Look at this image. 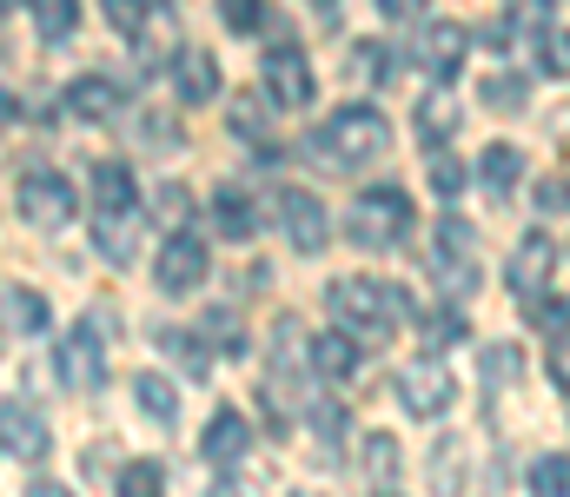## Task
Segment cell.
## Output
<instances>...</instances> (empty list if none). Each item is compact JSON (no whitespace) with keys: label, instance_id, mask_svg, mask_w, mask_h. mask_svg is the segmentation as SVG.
Wrapping results in <instances>:
<instances>
[{"label":"cell","instance_id":"cell-16","mask_svg":"<svg viewBox=\"0 0 570 497\" xmlns=\"http://www.w3.org/2000/svg\"><path fill=\"white\" fill-rule=\"evenodd\" d=\"M279 232L298 252H325V206H318V192L285 186L279 192Z\"/></svg>","mask_w":570,"mask_h":497},{"label":"cell","instance_id":"cell-53","mask_svg":"<svg viewBox=\"0 0 570 497\" xmlns=\"http://www.w3.org/2000/svg\"><path fill=\"white\" fill-rule=\"evenodd\" d=\"M538 7H558V0H538Z\"/></svg>","mask_w":570,"mask_h":497},{"label":"cell","instance_id":"cell-36","mask_svg":"<svg viewBox=\"0 0 570 497\" xmlns=\"http://www.w3.org/2000/svg\"><path fill=\"white\" fill-rule=\"evenodd\" d=\"M464 312H458V306H444V312H431L425 319V351H444V345H458V338H464Z\"/></svg>","mask_w":570,"mask_h":497},{"label":"cell","instance_id":"cell-34","mask_svg":"<svg viewBox=\"0 0 570 497\" xmlns=\"http://www.w3.org/2000/svg\"><path fill=\"white\" fill-rule=\"evenodd\" d=\"M166 351L179 358V371H193V378H206L213 371V358H206V338L199 331H166Z\"/></svg>","mask_w":570,"mask_h":497},{"label":"cell","instance_id":"cell-21","mask_svg":"<svg viewBox=\"0 0 570 497\" xmlns=\"http://www.w3.org/2000/svg\"><path fill=\"white\" fill-rule=\"evenodd\" d=\"M0 326L13 331V338L47 331V299H40V292H27V286H7V292H0Z\"/></svg>","mask_w":570,"mask_h":497},{"label":"cell","instance_id":"cell-43","mask_svg":"<svg viewBox=\"0 0 570 497\" xmlns=\"http://www.w3.org/2000/svg\"><path fill=\"white\" fill-rule=\"evenodd\" d=\"M206 331H213V338H219V345H226L233 358H246V338H239V326H233V312H226V306H219V312L206 319Z\"/></svg>","mask_w":570,"mask_h":497},{"label":"cell","instance_id":"cell-5","mask_svg":"<svg viewBox=\"0 0 570 497\" xmlns=\"http://www.w3.org/2000/svg\"><path fill=\"white\" fill-rule=\"evenodd\" d=\"M153 279H159V292H173V299L199 292V286L213 279V246H206L193 226H173L166 246H159V259H153Z\"/></svg>","mask_w":570,"mask_h":497},{"label":"cell","instance_id":"cell-41","mask_svg":"<svg viewBox=\"0 0 570 497\" xmlns=\"http://www.w3.org/2000/svg\"><path fill=\"white\" fill-rule=\"evenodd\" d=\"M153 212H159V219H173V226H186V212H193V192H186V186H159Z\"/></svg>","mask_w":570,"mask_h":497},{"label":"cell","instance_id":"cell-37","mask_svg":"<svg viewBox=\"0 0 570 497\" xmlns=\"http://www.w3.org/2000/svg\"><path fill=\"white\" fill-rule=\"evenodd\" d=\"M219 13H226V27H233L239 40H246V33H259V27L273 20V13H266V0H219Z\"/></svg>","mask_w":570,"mask_h":497},{"label":"cell","instance_id":"cell-42","mask_svg":"<svg viewBox=\"0 0 570 497\" xmlns=\"http://www.w3.org/2000/svg\"><path fill=\"white\" fill-rule=\"evenodd\" d=\"M538 212H544V219H558V212H570V179H564V172L538 186Z\"/></svg>","mask_w":570,"mask_h":497},{"label":"cell","instance_id":"cell-3","mask_svg":"<svg viewBox=\"0 0 570 497\" xmlns=\"http://www.w3.org/2000/svg\"><path fill=\"white\" fill-rule=\"evenodd\" d=\"M412 226H419V206H412L405 186H372V192H358L352 212H345V232H352V246H365V252L405 246Z\"/></svg>","mask_w":570,"mask_h":497},{"label":"cell","instance_id":"cell-22","mask_svg":"<svg viewBox=\"0 0 570 497\" xmlns=\"http://www.w3.org/2000/svg\"><path fill=\"white\" fill-rule=\"evenodd\" d=\"M478 179H484V192H491V199H511V192H518V179H524V153H518V147H504V140H498V147H484Z\"/></svg>","mask_w":570,"mask_h":497},{"label":"cell","instance_id":"cell-48","mask_svg":"<svg viewBox=\"0 0 570 497\" xmlns=\"http://www.w3.org/2000/svg\"><path fill=\"white\" fill-rule=\"evenodd\" d=\"M478 40H484V47H498V53H504V47H511V13H504V20H491V27H484V33H478Z\"/></svg>","mask_w":570,"mask_h":497},{"label":"cell","instance_id":"cell-18","mask_svg":"<svg viewBox=\"0 0 570 497\" xmlns=\"http://www.w3.org/2000/svg\"><path fill=\"white\" fill-rule=\"evenodd\" d=\"M213 219H219V232H226L233 246H246V239L259 232V206H253L246 186H219V192H213Z\"/></svg>","mask_w":570,"mask_h":497},{"label":"cell","instance_id":"cell-13","mask_svg":"<svg viewBox=\"0 0 570 497\" xmlns=\"http://www.w3.org/2000/svg\"><path fill=\"white\" fill-rule=\"evenodd\" d=\"M140 232H146L140 206L94 212V246H100V259H107V266H134V259H140Z\"/></svg>","mask_w":570,"mask_h":497},{"label":"cell","instance_id":"cell-10","mask_svg":"<svg viewBox=\"0 0 570 497\" xmlns=\"http://www.w3.org/2000/svg\"><path fill=\"white\" fill-rule=\"evenodd\" d=\"M259 87H266V107H285V113L312 107V93H318V87H312V67H305L298 47H273V53H266Z\"/></svg>","mask_w":570,"mask_h":497},{"label":"cell","instance_id":"cell-25","mask_svg":"<svg viewBox=\"0 0 570 497\" xmlns=\"http://www.w3.org/2000/svg\"><path fill=\"white\" fill-rule=\"evenodd\" d=\"M464 478H471L464 445H458V438H438V445H431V491H438V497H458V491H464Z\"/></svg>","mask_w":570,"mask_h":497},{"label":"cell","instance_id":"cell-46","mask_svg":"<svg viewBox=\"0 0 570 497\" xmlns=\"http://www.w3.org/2000/svg\"><path fill=\"white\" fill-rule=\"evenodd\" d=\"M551 385L570 391V338H558V351H551Z\"/></svg>","mask_w":570,"mask_h":497},{"label":"cell","instance_id":"cell-45","mask_svg":"<svg viewBox=\"0 0 570 497\" xmlns=\"http://www.w3.org/2000/svg\"><path fill=\"white\" fill-rule=\"evenodd\" d=\"M379 13L392 20V27H412V20H425L431 0H379Z\"/></svg>","mask_w":570,"mask_h":497},{"label":"cell","instance_id":"cell-1","mask_svg":"<svg viewBox=\"0 0 570 497\" xmlns=\"http://www.w3.org/2000/svg\"><path fill=\"white\" fill-rule=\"evenodd\" d=\"M385 147H392V120L379 107H338L325 127L305 133V160L325 166V172H358V166L379 160Z\"/></svg>","mask_w":570,"mask_h":497},{"label":"cell","instance_id":"cell-26","mask_svg":"<svg viewBox=\"0 0 570 497\" xmlns=\"http://www.w3.org/2000/svg\"><path fill=\"white\" fill-rule=\"evenodd\" d=\"M358 465H365V478H372V485L385 491V485H392V478L405 471V451H399V438H392V431H372V438H365V458H358Z\"/></svg>","mask_w":570,"mask_h":497},{"label":"cell","instance_id":"cell-47","mask_svg":"<svg viewBox=\"0 0 570 497\" xmlns=\"http://www.w3.org/2000/svg\"><path fill=\"white\" fill-rule=\"evenodd\" d=\"M206 497H266V491H259L253 478H219V485H213Z\"/></svg>","mask_w":570,"mask_h":497},{"label":"cell","instance_id":"cell-7","mask_svg":"<svg viewBox=\"0 0 570 497\" xmlns=\"http://www.w3.org/2000/svg\"><path fill=\"white\" fill-rule=\"evenodd\" d=\"M53 371H60V385H67V391H100V385H107V338H100L94 319H80V326L60 338Z\"/></svg>","mask_w":570,"mask_h":497},{"label":"cell","instance_id":"cell-2","mask_svg":"<svg viewBox=\"0 0 570 497\" xmlns=\"http://www.w3.org/2000/svg\"><path fill=\"white\" fill-rule=\"evenodd\" d=\"M325 306H332V319L352 345H385L399 331V319L412 312L405 286H385V279H332Z\"/></svg>","mask_w":570,"mask_h":497},{"label":"cell","instance_id":"cell-35","mask_svg":"<svg viewBox=\"0 0 570 497\" xmlns=\"http://www.w3.org/2000/svg\"><path fill=\"white\" fill-rule=\"evenodd\" d=\"M166 491V471L153 465V458H134L127 471H120V497H159Z\"/></svg>","mask_w":570,"mask_h":497},{"label":"cell","instance_id":"cell-31","mask_svg":"<svg viewBox=\"0 0 570 497\" xmlns=\"http://www.w3.org/2000/svg\"><path fill=\"white\" fill-rule=\"evenodd\" d=\"M226 120H233V140H239V147H273V140H266V100H233Z\"/></svg>","mask_w":570,"mask_h":497},{"label":"cell","instance_id":"cell-9","mask_svg":"<svg viewBox=\"0 0 570 497\" xmlns=\"http://www.w3.org/2000/svg\"><path fill=\"white\" fill-rule=\"evenodd\" d=\"M399 405H405L412 418H444V411L458 405V378H451L438 358H412V365L399 371Z\"/></svg>","mask_w":570,"mask_h":497},{"label":"cell","instance_id":"cell-55","mask_svg":"<svg viewBox=\"0 0 570 497\" xmlns=\"http://www.w3.org/2000/svg\"><path fill=\"white\" fill-rule=\"evenodd\" d=\"M0 331H7V326H0Z\"/></svg>","mask_w":570,"mask_h":497},{"label":"cell","instance_id":"cell-15","mask_svg":"<svg viewBox=\"0 0 570 497\" xmlns=\"http://www.w3.org/2000/svg\"><path fill=\"white\" fill-rule=\"evenodd\" d=\"M246 451H253V425H246V411H233V405H226V411H213V425L199 431V458H206V465H219V471H233Z\"/></svg>","mask_w":570,"mask_h":497},{"label":"cell","instance_id":"cell-27","mask_svg":"<svg viewBox=\"0 0 570 497\" xmlns=\"http://www.w3.org/2000/svg\"><path fill=\"white\" fill-rule=\"evenodd\" d=\"M33 7V33L47 40V47H60L73 27H80V0H27Z\"/></svg>","mask_w":570,"mask_h":497},{"label":"cell","instance_id":"cell-28","mask_svg":"<svg viewBox=\"0 0 570 497\" xmlns=\"http://www.w3.org/2000/svg\"><path fill=\"white\" fill-rule=\"evenodd\" d=\"M478 371H484V391H504V385L524 378V351L518 345H484L478 351Z\"/></svg>","mask_w":570,"mask_h":497},{"label":"cell","instance_id":"cell-39","mask_svg":"<svg viewBox=\"0 0 570 497\" xmlns=\"http://www.w3.org/2000/svg\"><path fill=\"white\" fill-rule=\"evenodd\" d=\"M140 147L146 153H173V147H179V127H173V113H140Z\"/></svg>","mask_w":570,"mask_h":497},{"label":"cell","instance_id":"cell-23","mask_svg":"<svg viewBox=\"0 0 570 497\" xmlns=\"http://www.w3.org/2000/svg\"><path fill=\"white\" fill-rule=\"evenodd\" d=\"M134 405H140L159 431L179 425V391H173V378H159V371H140V378H134Z\"/></svg>","mask_w":570,"mask_h":497},{"label":"cell","instance_id":"cell-50","mask_svg":"<svg viewBox=\"0 0 570 497\" xmlns=\"http://www.w3.org/2000/svg\"><path fill=\"white\" fill-rule=\"evenodd\" d=\"M13 113H20V107H13V93H0V120H13Z\"/></svg>","mask_w":570,"mask_h":497},{"label":"cell","instance_id":"cell-12","mask_svg":"<svg viewBox=\"0 0 570 497\" xmlns=\"http://www.w3.org/2000/svg\"><path fill=\"white\" fill-rule=\"evenodd\" d=\"M464 53H471V27H458V20H438V27H425V33H419V47H412V60L425 67L431 80H458Z\"/></svg>","mask_w":570,"mask_h":497},{"label":"cell","instance_id":"cell-24","mask_svg":"<svg viewBox=\"0 0 570 497\" xmlns=\"http://www.w3.org/2000/svg\"><path fill=\"white\" fill-rule=\"evenodd\" d=\"M87 186H94V212L134 206V172H127V160H100L94 172H87Z\"/></svg>","mask_w":570,"mask_h":497},{"label":"cell","instance_id":"cell-11","mask_svg":"<svg viewBox=\"0 0 570 497\" xmlns=\"http://www.w3.org/2000/svg\"><path fill=\"white\" fill-rule=\"evenodd\" d=\"M47 418L20 398H0V458H20V465H40L47 458Z\"/></svg>","mask_w":570,"mask_h":497},{"label":"cell","instance_id":"cell-20","mask_svg":"<svg viewBox=\"0 0 570 497\" xmlns=\"http://www.w3.org/2000/svg\"><path fill=\"white\" fill-rule=\"evenodd\" d=\"M67 107H73L80 120H107V113L120 107V87H114L107 73H80V80H67Z\"/></svg>","mask_w":570,"mask_h":497},{"label":"cell","instance_id":"cell-4","mask_svg":"<svg viewBox=\"0 0 570 497\" xmlns=\"http://www.w3.org/2000/svg\"><path fill=\"white\" fill-rule=\"evenodd\" d=\"M425 259H431V272H438V286H444V299H451V306L478 292V226H471V219L444 212V219L431 226Z\"/></svg>","mask_w":570,"mask_h":497},{"label":"cell","instance_id":"cell-51","mask_svg":"<svg viewBox=\"0 0 570 497\" xmlns=\"http://www.w3.org/2000/svg\"><path fill=\"white\" fill-rule=\"evenodd\" d=\"M13 7H27V0H0V20H7V13H13Z\"/></svg>","mask_w":570,"mask_h":497},{"label":"cell","instance_id":"cell-6","mask_svg":"<svg viewBox=\"0 0 570 497\" xmlns=\"http://www.w3.org/2000/svg\"><path fill=\"white\" fill-rule=\"evenodd\" d=\"M73 212H80V192H73L53 166H33V172L20 179V219H27L33 232H60Z\"/></svg>","mask_w":570,"mask_h":497},{"label":"cell","instance_id":"cell-52","mask_svg":"<svg viewBox=\"0 0 570 497\" xmlns=\"http://www.w3.org/2000/svg\"><path fill=\"white\" fill-rule=\"evenodd\" d=\"M379 497H399V491H392V485H385V491H379Z\"/></svg>","mask_w":570,"mask_h":497},{"label":"cell","instance_id":"cell-54","mask_svg":"<svg viewBox=\"0 0 570 497\" xmlns=\"http://www.w3.org/2000/svg\"><path fill=\"white\" fill-rule=\"evenodd\" d=\"M312 7H332V0H312Z\"/></svg>","mask_w":570,"mask_h":497},{"label":"cell","instance_id":"cell-8","mask_svg":"<svg viewBox=\"0 0 570 497\" xmlns=\"http://www.w3.org/2000/svg\"><path fill=\"white\" fill-rule=\"evenodd\" d=\"M558 239L551 232H524L518 246H511V266H504V279H511V292L531 306V299H544L551 292V279H558Z\"/></svg>","mask_w":570,"mask_h":497},{"label":"cell","instance_id":"cell-33","mask_svg":"<svg viewBox=\"0 0 570 497\" xmlns=\"http://www.w3.org/2000/svg\"><path fill=\"white\" fill-rule=\"evenodd\" d=\"M531 491H538V497H570V458L544 451V458L531 465Z\"/></svg>","mask_w":570,"mask_h":497},{"label":"cell","instance_id":"cell-30","mask_svg":"<svg viewBox=\"0 0 570 497\" xmlns=\"http://www.w3.org/2000/svg\"><path fill=\"white\" fill-rule=\"evenodd\" d=\"M425 179H431V192L451 206L458 192H464V160L451 153V147H431V160H425Z\"/></svg>","mask_w":570,"mask_h":497},{"label":"cell","instance_id":"cell-32","mask_svg":"<svg viewBox=\"0 0 570 497\" xmlns=\"http://www.w3.org/2000/svg\"><path fill=\"white\" fill-rule=\"evenodd\" d=\"M538 67L551 80H570V27H538Z\"/></svg>","mask_w":570,"mask_h":497},{"label":"cell","instance_id":"cell-17","mask_svg":"<svg viewBox=\"0 0 570 497\" xmlns=\"http://www.w3.org/2000/svg\"><path fill=\"white\" fill-rule=\"evenodd\" d=\"M173 93H179L186 107H213V100H219V60H213L206 47H179V53H173Z\"/></svg>","mask_w":570,"mask_h":497},{"label":"cell","instance_id":"cell-44","mask_svg":"<svg viewBox=\"0 0 570 497\" xmlns=\"http://www.w3.org/2000/svg\"><path fill=\"white\" fill-rule=\"evenodd\" d=\"M345 73H352L358 87H372V80H379V47H352V53H345Z\"/></svg>","mask_w":570,"mask_h":497},{"label":"cell","instance_id":"cell-19","mask_svg":"<svg viewBox=\"0 0 570 497\" xmlns=\"http://www.w3.org/2000/svg\"><path fill=\"white\" fill-rule=\"evenodd\" d=\"M305 358H312V371L332 378V385H345V378L358 371V345H352L345 331H318V338L305 345Z\"/></svg>","mask_w":570,"mask_h":497},{"label":"cell","instance_id":"cell-40","mask_svg":"<svg viewBox=\"0 0 570 497\" xmlns=\"http://www.w3.org/2000/svg\"><path fill=\"white\" fill-rule=\"evenodd\" d=\"M524 312H531V319H538V326L551 331V338H570V299H564V306H558V299H551V292H544V299H531V306H524Z\"/></svg>","mask_w":570,"mask_h":497},{"label":"cell","instance_id":"cell-38","mask_svg":"<svg viewBox=\"0 0 570 497\" xmlns=\"http://www.w3.org/2000/svg\"><path fill=\"white\" fill-rule=\"evenodd\" d=\"M100 13L114 20V33H127V40H134V33L146 27V13H153V0H100Z\"/></svg>","mask_w":570,"mask_h":497},{"label":"cell","instance_id":"cell-14","mask_svg":"<svg viewBox=\"0 0 570 497\" xmlns=\"http://www.w3.org/2000/svg\"><path fill=\"white\" fill-rule=\"evenodd\" d=\"M412 127H419V140L425 147H444V140H458V127H464V107H458V87L451 80H438L419 93V107H412Z\"/></svg>","mask_w":570,"mask_h":497},{"label":"cell","instance_id":"cell-29","mask_svg":"<svg viewBox=\"0 0 570 497\" xmlns=\"http://www.w3.org/2000/svg\"><path fill=\"white\" fill-rule=\"evenodd\" d=\"M484 107L491 113H524L531 107V80L524 73H491L484 80Z\"/></svg>","mask_w":570,"mask_h":497},{"label":"cell","instance_id":"cell-49","mask_svg":"<svg viewBox=\"0 0 570 497\" xmlns=\"http://www.w3.org/2000/svg\"><path fill=\"white\" fill-rule=\"evenodd\" d=\"M27 497H73V491H67V485H33Z\"/></svg>","mask_w":570,"mask_h":497}]
</instances>
